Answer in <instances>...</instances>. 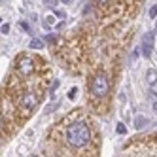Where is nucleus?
Masks as SVG:
<instances>
[{
  "instance_id": "nucleus-3",
  "label": "nucleus",
  "mask_w": 157,
  "mask_h": 157,
  "mask_svg": "<svg viewBox=\"0 0 157 157\" xmlns=\"http://www.w3.org/2000/svg\"><path fill=\"white\" fill-rule=\"evenodd\" d=\"M34 68H36V63L32 61V59H29V57H23V59L17 61V70L23 74V76L32 74V72H34Z\"/></svg>"
},
{
  "instance_id": "nucleus-20",
  "label": "nucleus",
  "mask_w": 157,
  "mask_h": 157,
  "mask_svg": "<svg viewBox=\"0 0 157 157\" xmlns=\"http://www.w3.org/2000/svg\"><path fill=\"white\" fill-rule=\"evenodd\" d=\"M0 129H2V119H0Z\"/></svg>"
},
{
  "instance_id": "nucleus-1",
  "label": "nucleus",
  "mask_w": 157,
  "mask_h": 157,
  "mask_svg": "<svg viewBox=\"0 0 157 157\" xmlns=\"http://www.w3.org/2000/svg\"><path fill=\"white\" fill-rule=\"evenodd\" d=\"M91 140V129H89L87 123L83 121H76L66 129V142H68L72 148H83Z\"/></svg>"
},
{
  "instance_id": "nucleus-9",
  "label": "nucleus",
  "mask_w": 157,
  "mask_h": 157,
  "mask_svg": "<svg viewBox=\"0 0 157 157\" xmlns=\"http://www.w3.org/2000/svg\"><path fill=\"white\" fill-rule=\"evenodd\" d=\"M30 48H32V49H42L44 44H42V40H38V38H32V40H30Z\"/></svg>"
},
{
  "instance_id": "nucleus-16",
  "label": "nucleus",
  "mask_w": 157,
  "mask_h": 157,
  "mask_svg": "<svg viewBox=\"0 0 157 157\" xmlns=\"http://www.w3.org/2000/svg\"><path fill=\"white\" fill-rule=\"evenodd\" d=\"M55 2L57 0H46V6H55Z\"/></svg>"
},
{
  "instance_id": "nucleus-18",
  "label": "nucleus",
  "mask_w": 157,
  "mask_h": 157,
  "mask_svg": "<svg viewBox=\"0 0 157 157\" xmlns=\"http://www.w3.org/2000/svg\"><path fill=\"white\" fill-rule=\"evenodd\" d=\"M97 2H100V4H106V2H110V0H97Z\"/></svg>"
},
{
  "instance_id": "nucleus-14",
  "label": "nucleus",
  "mask_w": 157,
  "mask_h": 157,
  "mask_svg": "<svg viewBox=\"0 0 157 157\" xmlns=\"http://www.w3.org/2000/svg\"><path fill=\"white\" fill-rule=\"evenodd\" d=\"M157 15V6H151L150 8V17H155Z\"/></svg>"
},
{
  "instance_id": "nucleus-19",
  "label": "nucleus",
  "mask_w": 157,
  "mask_h": 157,
  "mask_svg": "<svg viewBox=\"0 0 157 157\" xmlns=\"http://www.w3.org/2000/svg\"><path fill=\"white\" fill-rule=\"evenodd\" d=\"M153 112L157 114V102H153Z\"/></svg>"
},
{
  "instance_id": "nucleus-4",
  "label": "nucleus",
  "mask_w": 157,
  "mask_h": 157,
  "mask_svg": "<svg viewBox=\"0 0 157 157\" xmlns=\"http://www.w3.org/2000/svg\"><path fill=\"white\" fill-rule=\"evenodd\" d=\"M38 95L36 93H25L23 97H21V104H23V108L27 110H32V108H36L38 106Z\"/></svg>"
},
{
  "instance_id": "nucleus-15",
  "label": "nucleus",
  "mask_w": 157,
  "mask_h": 157,
  "mask_svg": "<svg viewBox=\"0 0 157 157\" xmlns=\"http://www.w3.org/2000/svg\"><path fill=\"white\" fill-rule=\"evenodd\" d=\"M46 40H48L49 44H53V42H55V36H53V34H48V36H46Z\"/></svg>"
},
{
  "instance_id": "nucleus-11",
  "label": "nucleus",
  "mask_w": 157,
  "mask_h": 157,
  "mask_svg": "<svg viewBox=\"0 0 157 157\" xmlns=\"http://www.w3.org/2000/svg\"><path fill=\"white\" fill-rule=\"evenodd\" d=\"M0 32H2V34H8V32H10V25H8V23L2 25V27H0Z\"/></svg>"
},
{
  "instance_id": "nucleus-5",
  "label": "nucleus",
  "mask_w": 157,
  "mask_h": 157,
  "mask_svg": "<svg viewBox=\"0 0 157 157\" xmlns=\"http://www.w3.org/2000/svg\"><path fill=\"white\" fill-rule=\"evenodd\" d=\"M142 48H144V57H150L151 55V48H153V34L148 32L142 38Z\"/></svg>"
},
{
  "instance_id": "nucleus-6",
  "label": "nucleus",
  "mask_w": 157,
  "mask_h": 157,
  "mask_svg": "<svg viewBox=\"0 0 157 157\" xmlns=\"http://www.w3.org/2000/svg\"><path fill=\"white\" fill-rule=\"evenodd\" d=\"M146 82H148L150 87H155V85H157V70L150 68L148 72H146Z\"/></svg>"
},
{
  "instance_id": "nucleus-7",
  "label": "nucleus",
  "mask_w": 157,
  "mask_h": 157,
  "mask_svg": "<svg viewBox=\"0 0 157 157\" xmlns=\"http://www.w3.org/2000/svg\"><path fill=\"white\" fill-rule=\"evenodd\" d=\"M146 125H148V117H144V116H136V117H134V127H136V129H144Z\"/></svg>"
},
{
  "instance_id": "nucleus-12",
  "label": "nucleus",
  "mask_w": 157,
  "mask_h": 157,
  "mask_svg": "<svg viewBox=\"0 0 157 157\" xmlns=\"http://www.w3.org/2000/svg\"><path fill=\"white\" fill-rule=\"evenodd\" d=\"M76 93H78V89H76V87H72V89H70V93H68V98H72V100H74V98H76Z\"/></svg>"
},
{
  "instance_id": "nucleus-17",
  "label": "nucleus",
  "mask_w": 157,
  "mask_h": 157,
  "mask_svg": "<svg viewBox=\"0 0 157 157\" xmlns=\"http://www.w3.org/2000/svg\"><path fill=\"white\" fill-rule=\"evenodd\" d=\"M61 2H64V4H72L74 0H61Z\"/></svg>"
},
{
  "instance_id": "nucleus-8",
  "label": "nucleus",
  "mask_w": 157,
  "mask_h": 157,
  "mask_svg": "<svg viewBox=\"0 0 157 157\" xmlns=\"http://www.w3.org/2000/svg\"><path fill=\"white\" fill-rule=\"evenodd\" d=\"M44 27H46V29H51L53 25H55V15L51 13V15H46V17H44V23H42Z\"/></svg>"
},
{
  "instance_id": "nucleus-10",
  "label": "nucleus",
  "mask_w": 157,
  "mask_h": 157,
  "mask_svg": "<svg viewBox=\"0 0 157 157\" xmlns=\"http://www.w3.org/2000/svg\"><path fill=\"white\" fill-rule=\"evenodd\" d=\"M117 132H119V134H125V132H127V129H125V125H123V123H119V125H117Z\"/></svg>"
},
{
  "instance_id": "nucleus-13",
  "label": "nucleus",
  "mask_w": 157,
  "mask_h": 157,
  "mask_svg": "<svg viewBox=\"0 0 157 157\" xmlns=\"http://www.w3.org/2000/svg\"><path fill=\"white\" fill-rule=\"evenodd\" d=\"M55 15H57V17H63V19H66V13L63 12V10H55Z\"/></svg>"
},
{
  "instance_id": "nucleus-2",
  "label": "nucleus",
  "mask_w": 157,
  "mask_h": 157,
  "mask_svg": "<svg viewBox=\"0 0 157 157\" xmlns=\"http://www.w3.org/2000/svg\"><path fill=\"white\" fill-rule=\"evenodd\" d=\"M91 93H93V97H97V98L104 97V95L108 93V80H106L104 74H97L93 80H91Z\"/></svg>"
}]
</instances>
